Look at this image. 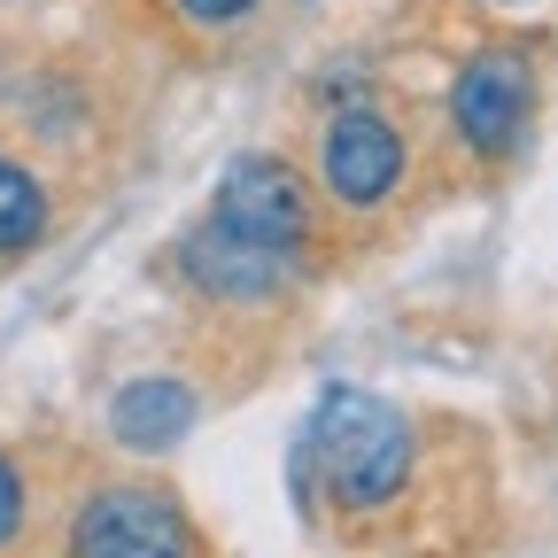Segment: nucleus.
Instances as JSON below:
<instances>
[{
  "mask_svg": "<svg viewBox=\"0 0 558 558\" xmlns=\"http://www.w3.org/2000/svg\"><path fill=\"white\" fill-rule=\"evenodd\" d=\"M54 241V186L47 171L0 140V264H24Z\"/></svg>",
  "mask_w": 558,
  "mask_h": 558,
  "instance_id": "8",
  "label": "nucleus"
},
{
  "mask_svg": "<svg viewBox=\"0 0 558 558\" xmlns=\"http://www.w3.org/2000/svg\"><path fill=\"white\" fill-rule=\"evenodd\" d=\"M311 458H318V488L341 520H380L403 505V488L418 473V442H411V418L373 396V388H349L333 380L311 411Z\"/></svg>",
  "mask_w": 558,
  "mask_h": 558,
  "instance_id": "1",
  "label": "nucleus"
},
{
  "mask_svg": "<svg viewBox=\"0 0 558 558\" xmlns=\"http://www.w3.org/2000/svg\"><path fill=\"white\" fill-rule=\"evenodd\" d=\"M218 233L295 264L303 279L318 271V241H326V202H318V179L311 163H288V156H233L218 194L202 209Z\"/></svg>",
  "mask_w": 558,
  "mask_h": 558,
  "instance_id": "3",
  "label": "nucleus"
},
{
  "mask_svg": "<svg viewBox=\"0 0 558 558\" xmlns=\"http://www.w3.org/2000/svg\"><path fill=\"white\" fill-rule=\"evenodd\" d=\"M163 9H171V24L194 32V39H226V32H241V24L264 16V0H163Z\"/></svg>",
  "mask_w": 558,
  "mask_h": 558,
  "instance_id": "10",
  "label": "nucleus"
},
{
  "mask_svg": "<svg viewBox=\"0 0 558 558\" xmlns=\"http://www.w3.org/2000/svg\"><path fill=\"white\" fill-rule=\"evenodd\" d=\"M497 9H527V0H497Z\"/></svg>",
  "mask_w": 558,
  "mask_h": 558,
  "instance_id": "11",
  "label": "nucleus"
},
{
  "mask_svg": "<svg viewBox=\"0 0 558 558\" xmlns=\"http://www.w3.org/2000/svg\"><path fill=\"white\" fill-rule=\"evenodd\" d=\"M311 179H318V194L341 209V218H388V209L411 194V179H418V140L380 94L326 101Z\"/></svg>",
  "mask_w": 558,
  "mask_h": 558,
  "instance_id": "2",
  "label": "nucleus"
},
{
  "mask_svg": "<svg viewBox=\"0 0 558 558\" xmlns=\"http://www.w3.org/2000/svg\"><path fill=\"white\" fill-rule=\"evenodd\" d=\"M535 94H543L535 86V62L520 47H473L458 62L450 94H442L458 148L473 163H512L520 140H527V124H535Z\"/></svg>",
  "mask_w": 558,
  "mask_h": 558,
  "instance_id": "5",
  "label": "nucleus"
},
{
  "mask_svg": "<svg viewBox=\"0 0 558 558\" xmlns=\"http://www.w3.org/2000/svg\"><path fill=\"white\" fill-rule=\"evenodd\" d=\"M171 271H179V288H186L194 303L233 311V318H264V311H279V303L303 288V271H295V264H279V256H264V248L218 233L209 218H194V226L179 233Z\"/></svg>",
  "mask_w": 558,
  "mask_h": 558,
  "instance_id": "6",
  "label": "nucleus"
},
{
  "mask_svg": "<svg viewBox=\"0 0 558 558\" xmlns=\"http://www.w3.org/2000/svg\"><path fill=\"white\" fill-rule=\"evenodd\" d=\"M194 418H202V396L179 380V373H140L109 396V435L132 450V458H163L194 435Z\"/></svg>",
  "mask_w": 558,
  "mask_h": 558,
  "instance_id": "7",
  "label": "nucleus"
},
{
  "mask_svg": "<svg viewBox=\"0 0 558 558\" xmlns=\"http://www.w3.org/2000/svg\"><path fill=\"white\" fill-rule=\"evenodd\" d=\"M62 558H202V527L156 481H101L70 505Z\"/></svg>",
  "mask_w": 558,
  "mask_h": 558,
  "instance_id": "4",
  "label": "nucleus"
},
{
  "mask_svg": "<svg viewBox=\"0 0 558 558\" xmlns=\"http://www.w3.org/2000/svg\"><path fill=\"white\" fill-rule=\"evenodd\" d=\"M47 535V497L39 473L16 442H0V558H32V543Z\"/></svg>",
  "mask_w": 558,
  "mask_h": 558,
  "instance_id": "9",
  "label": "nucleus"
}]
</instances>
